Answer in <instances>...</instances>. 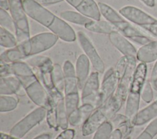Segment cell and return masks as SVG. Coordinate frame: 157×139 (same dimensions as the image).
I'll return each instance as SVG.
<instances>
[{
  "instance_id": "obj_1",
  "label": "cell",
  "mask_w": 157,
  "mask_h": 139,
  "mask_svg": "<svg viewBox=\"0 0 157 139\" xmlns=\"http://www.w3.org/2000/svg\"><path fill=\"white\" fill-rule=\"evenodd\" d=\"M22 3L28 16L48 29L59 39L66 42H73L76 40L77 34L61 18L35 0H22Z\"/></svg>"
},
{
  "instance_id": "obj_2",
  "label": "cell",
  "mask_w": 157,
  "mask_h": 139,
  "mask_svg": "<svg viewBox=\"0 0 157 139\" xmlns=\"http://www.w3.org/2000/svg\"><path fill=\"white\" fill-rule=\"evenodd\" d=\"M11 68L29 98L37 106L47 109L49 96L31 67L26 62L19 61L12 63Z\"/></svg>"
},
{
  "instance_id": "obj_3",
  "label": "cell",
  "mask_w": 157,
  "mask_h": 139,
  "mask_svg": "<svg viewBox=\"0 0 157 139\" xmlns=\"http://www.w3.org/2000/svg\"><path fill=\"white\" fill-rule=\"evenodd\" d=\"M58 37L52 32H42L17 45L25 59L36 55L53 47Z\"/></svg>"
},
{
  "instance_id": "obj_4",
  "label": "cell",
  "mask_w": 157,
  "mask_h": 139,
  "mask_svg": "<svg viewBox=\"0 0 157 139\" xmlns=\"http://www.w3.org/2000/svg\"><path fill=\"white\" fill-rule=\"evenodd\" d=\"M136 66V58L129 57L126 70L123 76L119 80L113 95L109 100V102L116 113L121 109L127 99Z\"/></svg>"
},
{
  "instance_id": "obj_5",
  "label": "cell",
  "mask_w": 157,
  "mask_h": 139,
  "mask_svg": "<svg viewBox=\"0 0 157 139\" xmlns=\"http://www.w3.org/2000/svg\"><path fill=\"white\" fill-rule=\"evenodd\" d=\"M10 15L12 16L15 34L18 43L30 38V30L27 15L23 6L22 0H8Z\"/></svg>"
},
{
  "instance_id": "obj_6",
  "label": "cell",
  "mask_w": 157,
  "mask_h": 139,
  "mask_svg": "<svg viewBox=\"0 0 157 139\" xmlns=\"http://www.w3.org/2000/svg\"><path fill=\"white\" fill-rule=\"evenodd\" d=\"M116 114L109 102L96 109L84 121L82 127L83 136H88L94 133L104 123Z\"/></svg>"
},
{
  "instance_id": "obj_7",
  "label": "cell",
  "mask_w": 157,
  "mask_h": 139,
  "mask_svg": "<svg viewBox=\"0 0 157 139\" xmlns=\"http://www.w3.org/2000/svg\"><path fill=\"white\" fill-rule=\"evenodd\" d=\"M147 66L145 63H139L134 71L129 91L126 99V105L131 107L139 106L140 97L146 82Z\"/></svg>"
},
{
  "instance_id": "obj_8",
  "label": "cell",
  "mask_w": 157,
  "mask_h": 139,
  "mask_svg": "<svg viewBox=\"0 0 157 139\" xmlns=\"http://www.w3.org/2000/svg\"><path fill=\"white\" fill-rule=\"evenodd\" d=\"M46 109L39 107L16 123L10 130V134L18 138L23 137L29 130L46 117Z\"/></svg>"
},
{
  "instance_id": "obj_9",
  "label": "cell",
  "mask_w": 157,
  "mask_h": 139,
  "mask_svg": "<svg viewBox=\"0 0 157 139\" xmlns=\"http://www.w3.org/2000/svg\"><path fill=\"white\" fill-rule=\"evenodd\" d=\"M112 24L124 37L139 45L143 46L153 41L151 38L130 24L122 15L116 19Z\"/></svg>"
},
{
  "instance_id": "obj_10",
  "label": "cell",
  "mask_w": 157,
  "mask_h": 139,
  "mask_svg": "<svg viewBox=\"0 0 157 139\" xmlns=\"http://www.w3.org/2000/svg\"><path fill=\"white\" fill-rule=\"evenodd\" d=\"M99 90V73L97 71L92 72L82 89L81 100L82 104H90L97 109L98 107Z\"/></svg>"
},
{
  "instance_id": "obj_11",
  "label": "cell",
  "mask_w": 157,
  "mask_h": 139,
  "mask_svg": "<svg viewBox=\"0 0 157 139\" xmlns=\"http://www.w3.org/2000/svg\"><path fill=\"white\" fill-rule=\"evenodd\" d=\"M77 37L81 48L94 69L99 73H103L105 68L104 62L88 37L83 31H78L77 32Z\"/></svg>"
},
{
  "instance_id": "obj_12",
  "label": "cell",
  "mask_w": 157,
  "mask_h": 139,
  "mask_svg": "<svg viewBox=\"0 0 157 139\" xmlns=\"http://www.w3.org/2000/svg\"><path fill=\"white\" fill-rule=\"evenodd\" d=\"M118 83V79L113 68H110L104 73L99 90L98 107L104 104L113 95Z\"/></svg>"
},
{
  "instance_id": "obj_13",
  "label": "cell",
  "mask_w": 157,
  "mask_h": 139,
  "mask_svg": "<svg viewBox=\"0 0 157 139\" xmlns=\"http://www.w3.org/2000/svg\"><path fill=\"white\" fill-rule=\"evenodd\" d=\"M119 13L124 18L140 27L157 23V19L134 6H124L120 9Z\"/></svg>"
},
{
  "instance_id": "obj_14",
  "label": "cell",
  "mask_w": 157,
  "mask_h": 139,
  "mask_svg": "<svg viewBox=\"0 0 157 139\" xmlns=\"http://www.w3.org/2000/svg\"><path fill=\"white\" fill-rule=\"evenodd\" d=\"M63 70L64 75V98L79 96V88L75 70L71 61L66 60L64 62Z\"/></svg>"
},
{
  "instance_id": "obj_15",
  "label": "cell",
  "mask_w": 157,
  "mask_h": 139,
  "mask_svg": "<svg viewBox=\"0 0 157 139\" xmlns=\"http://www.w3.org/2000/svg\"><path fill=\"white\" fill-rule=\"evenodd\" d=\"M65 1L81 14L94 20H100L101 14L98 4H97L94 0Z\"/></svg>"
},
{
  "instance_id": "obj_16",
  "label": "cell",
  "mask_w": 157,
  "mask_h": 139,
  "mask_svg": "<svg viewBox=\"0 0 157 139\" xmlns=\"http://www.w3.org/2000/svg\"><path fill=\"white\" fill-rule=\"evenodd\" d=\"M109 38L114 46L123 55L136 58L137 51L135 47L118 31L115 30L109 35Z\"/></svg>"
},
{
  "instance_id": "obj_17",
  "label": "cell",
  "mask_w": 157,
  "mask_h": 139,
  "mask_svg": "<svg viewBox=\"0 0 157 139\" xmlns=\"http://www.w3.org/2000/svg\"><path fill=\"white\" fill-rule=\"evenodd\" d=\"M53 65L54 64L53 63L52 61L49 58L48 60L42 66L37 69H36L39 73V80L47 91L48 94L57 89L53 84L52 79V70Z\"/></svg>"
},
{
  "instance_id": "obj_18",
  "label": "cell",
  "mask_w": 157,
  "mask_h": 139,
  "mask_svg": "<svg viewBox=\"0 0 157 139\" xmlns=\"http://www.w3.org/2000/svg\"><path fill=\"white\" fill-rule=\"evenodd\" d=\"M90 61L85 54L80 55L75 63V74L77 79L78 88L82 90L89 77Z\"/></svg>"
},
{
  "instance_id": "obj_19",
  "label": "cell",
  "mask_w": 157,
  "mask_h": 139,
  "mask_svg": "<svg viewBox=\"0 0 157 139\" xmlns=\"http://www.w3.org/2000/svg\"><path fill=\"white\" fill-rule=\"evenodd\" d=\"M95 109L96 107L91 104H82V105L68 115L69 124L72 126H78L83 124Z\"/></svg>"
},
{
  "instance_id": "obj_20",
  "label": "cell",
  "mask_w": 157,
  "mask_h": 139,
  "mask_svg": "<svg viewBox=\"0 0 157 139\" xmlns=\"http://www.w3.org/2000/svg\"><path fill=\"white\" fill-rule=\"evenodd\" d=\"M157 116V100L139 111L131 119L134 126H142Z\"/></svg>"
},
{
  "instance_id": "obj_21",
  "label": "cell",
  "mask_w": 157,
  "mask_h": 139,
  "mask_svg": "<svg viewBox=\"0 0 157 139\" xmlns=\"http://www.w3.org/2000/svg\"><path fill=\"white\" fill-rule=\"evenodd\" d=\"M22 85L18 78L13 76L1 77L0 78V94L12 95L18 94Z\"/></svg>"
},
{
  "instance_id": "obj_22",
  "label": "cell",
  "mask_w": 157,
  "mask_h": 139,
  "mask_svg": "<svg viewBox=\"0 0 157 139\" xmlns=\"http://www.w3.org/2000/svg\"><path fill=\"white\" fill-rule=\"evenodd\" d=\"M136 59L145 63L157 60V40H153L140 48L137 52Z\"/></svg>"
},
{
  "instance_id": "obj_23",
  "label": "cell",
  "mask_w": 157,
  "mask_h": 139,
  "mask_svg": "<svg viewBox=\"0 0 157 139\" xmlns=\"http://www.w3.org/2000/svg\"><path fill=\"white\" fill-rule=\"evenodd\" d=\"M110 121L114 129H118L121 130L123 135V138L128 137L132 130L134 125L132 123L131 119L125 115L116 113L110 119Z\"/></svg>"
},
{
  "instance_id": "obj_24",
  "label": "cell",
  "mask_w": 157,
  "mask_h": 139,
  "mask_svg": "<svg viewBox=\"0 0 157 139\" xmlns=\"http://www.w3.org/2000/svg\"><path fill=\"white\" fill-rule=\"evenodd\" d=\"M85 27L89 31L109 35L111 32L117 30L116 28L109 21L102 20H94L85 26Z\"/></svg>"
},
{
  "instance_id": "obj_25",
  "label": "cell",
  "mask_w": 157,
  "mask_h": 139,
  "mask_svg": "<svg viewBox=\"0 0 157 139\" xmlns=\"http://www.w3.org/2000/svg\"><path fill=\"white\" fill-rule=\"evenodd\" d=\"M60 17L64 21L83 26L84 27L86 24L93 20L92 19L81 14L79 12L72 10H66L61 12L60 13Z\"/></svg>"
},
{
  "instance_id": "obj_26",
  "label": "cell",
  "mask_w": 157,
  "mask_h": 139,
  "mask_svg": "<svg viewBox=\"0 0 157 139\" xmlns=\"http://www.w3.org/2000/svg\"><path fill=\"white\" fill-rule=\"evenodd\" d=\"M46 120L48 125L52 129L57 130L59 129L57 118L56 101L49 96L48 105L46 109Z\"/></svg>"
},
{
  "instance_id": "obj_27",
  "label": "cell",
  "mask_w": 157,
  "mask_h": 139,
  "mask_svg": "<svg viewBox=\"0 0 157 139\" xmlns=\"http://www.w3.org/2000/svg\"><path fill=\"white\" fill-rule=\"evenodd\" d=\"M23 59H25V57L17 45L5 51L1 54V60L8 63L21 61Z\"/></svg>"
},
{
  "instance_id": "obj_28",
  "label": "cell",
  "mask_w": 157,
  "mask_h": 139,
  "mask_svg": "<svg viewBox=\"0 0 157 139\" xmlns=\"http://www.w3.org/2000/svg\"><path fill=\"white\" fill-rule=\"evenodd\" d=\"M0 45L6 48H12L18 45L16 37L10 31L0 27Z\"/></svg>"
},
{
  "instance_id": "obj_29",
  "label": "cell",
  "mask_w": 157,
  "mask_h": 139,
  "mask_svg": "<svg viewBox=\"0 0 157 139\" xmlns=\"http://www.w3.org/2000/svg\"><path fill=\"white\" fill-rule=\"evenodd\" d=\"M52 79L55 87L63 93L64 89V75L63 70L59 64L55 63L53 65Z\"/></svg>"
},
{
  "instance_id": "obj_30",
  "label": "cell",
  "mask_w": 157,
  "mask_h": 139,
  "mask_svg": "<svg viewBox=\"0 0 157 139\" xmlns=\"http://www.w3.org/2000/svg\"><path fill=\"white\" fill-rule=\"evenodd\" d=\"M18 99L10 95H1L0 112H7L15 109L18 105Z\"/></svg>"
},
{
  "instance_id": "obj_31",
  "label": "cell",
  "mask_w": 157,
  "mask_h": 139,
  "mask_svg": "<svg viewBox=\"0 0 157 139\" xmlns=\"http://www.w3.org/2000/svg\"><path fill=\"white\" fill-rule=\"evenodd\" d=\"M113 127L110 121L104 123L95 132L93 139H109Z\"/></svg>"
},
{
  "instance_id": "obj_32",
  "label": "cell",
  "mask_w": 157,
  "mask_h": 139,
  "mask_svg": "<svg viewBox=\"0 0 157 139\" xmlns=\"http://www.w3.org/2000/svg\"><path fill=\"white\" fill-rule=\"evenodd\" d=\"M0 25L1 27L9 30L15 32V27L12 16L2 9H0Z\"/></svg>"
},
{
  "instance_id": "obj_33",
  "label": "cell",
  "mask_w": 157,
  "mask_h": 139,
  "mask_svg": "<svg viewBox=\"0 0 157 139\" xmlns=\"http://www.w3.org/2000/svg\"><path fill=\"white\" fill-rule=\"evenodd\" d=\"M157 134V118L151 121L136 139H153Z\"/></svg>"
},
{
  "instance_id": "obj_34",
  "label": "cell",
  "mask_w": 157,
  "mask_h": 139,
  "mask_svg": "<svg viewBox=\"0 0 157 139\" xmlns=\"http://www.w3.org/2000/svg\"><path fill=\"white\" fill-rule=\"evenodd\" d=\"M129 57L125 56V55L122 56L118 60V62L116 64V66H115V68H114V70H115V73L117 74V76L118 79V81L121 79V77L123 76V74L126 70V68H127V66H128V64L129 62Z\"/></svg>"
},
{
  "instance_id": "obj_35",
  "label": "cell",
  "mask_w": 157,
  "mask_h": 139,
  "mask_svg": "<svg viewBox=\"0 0 157 139\" xmlns=\"http://www.w3.org/2000/svg\"><path fill=\"white\" fill-rule=\"evenodd\" d=\"M140 97L142 100L147 103H148L151 101L153 98V87L150 83V81L146 80L144 87L142 88Z\"/></svg>"
},
{
  "instance_id": "obj_36",
  "label": "cell",
  "mask_w": 157,
  "mask_h": 139,
  "mask_svg": "<svg viewBox=\"0 0 157 139\" xmlns=\"http://www.w3.org/2000/svg\"><path fill=\"white\" fill-rule=\"evenodd\" d=\"M49 57L44 55H34L29 57L26 60V63L33 68L37 69L48 60Z\"/></svg>"
},
{
  "instance_id": "obj_37",
  "label": "cell",
  "mask_w": 157,
  "mask_h": 139,
  "mask_svg": "<svg viewBox=\"0 0 157 139\" xmlns=\"http://www.w3.org/2000/svg\"><path fill=\"white\" fill-rule=\"evenodd\" d=\"M13 75L10 63H6L3 61L0 62V76L1 77H7Z\"/></svg>"
},
{
  "instance_id": "obj_38",
  "label": "cell",
  "mask_w": 157,
  "mask_h": 139,
  "mask_svg": "<svg viewBox=\"0 0 157 139\" xmlns=\"http://www.w3.org/2000/svg\"><path fill=\"white\" fill-rule=\"evenodd\" d=\"M75 131L73 129H66L63 130L55 139H74Z\"/></svg>"
},
{
  "instance_id": "obj_39",
  "label": "cell",
  "mask_w": 157,
  "mask_h": 139,
  "mask_svg": "<svg viewBox=\"0 0 157 139\" xmlns=\"http://www.w3.org/2000/svg\"><path fill=\"white\" fill-rule=\"evenodd\" d=\"M144 29L148 32L150 34L153 35L155 37L157 38V23L150 24V25H147L142 27Z\"/></svg>"
},
{
  "instance_id": "obj_40",
  "label": "cell",
  "mask_w": 157,
  "mask_h": 139,
  "mask_svg": "<svg viewBox=\"0 0 157 139\" xmlns=\"http://www.w3.org/2000/svg\"><path fill=\"white\" fill-rule=\"evenodd\" d=\"M35 1L43 6H47V5H53V4L59 3L63 1V0H35Z\"/></svg>"
},
{
  "instance_id": "obj_41",
  "label": "cell",
  "mask_w": 157,
  "mask_h": 139,
  "mask_svg": "<svg viewBox=\"0 0 157 139\" xmlns=\"http://www.w3.org/2000/svg\"><path fill=\"white\" fill-rule=\"evenodd\" d=\"M109 139H123V135L121 130L118 129H113Z\"/></svg>"
},
{
  "instance_id": "obj_42",
  "label": "cell",
  "mask_w": 157,
  "mask_h": 139,
  "mask_svg": "<svg viewBox=\"0 0 157 139\" xmlns=\"http://www.w3.org/2000/svg\"><path fill=\"white\" fill-rule=\"evenodd\" d=\"M157 79V61L156 62L152 71H151V76H150V82H152L153 80H155V79Z\"/></svg>"
},
{
  "instance_id": "obj_43",
  "label": "cell",
  "mask_w": 157,
  "mask_h": 139,
  "mask_svg": "<svg viewBox=\"0 0 157 139\" xmlns=\"http://www.w3.org/2000/svg\"><path fill=\"white\" fill-rule=\"evenodd\" d=\"M0 7L5 10H9V4L8 0H0Z\"/></svg>"
},
{
  "instance_id": "obj_44",
  "label": "cell",
  "mask_w": 157,
  "mask_h": 139,
  "mask_svg": "<svg viewBox=\"0 0 157 139\" xmlns=\"http://www.w3.org/2000/svg\"><path fill=\"white\" fill-rule=\"evenodd\" d=\"M52 135L50 133H44L36 137L33 139H52Z\"/></svg>"
},
{
  "instance_id": "obj_45",
  "label": "cell",
  "mask_w": 157,
  "mask_h": 139,
  "mask_svg": "<svg viewBox=\"0 0 157 139\" xmlns=\"http://www.w3.org/2000/svg\"><path fill=\"white\" fill-rule=\"evenodd\" d=\"M0 139H20L16 137H14L10 134H7L6 133L1 132Z\"/></svg>"
},
{
  "instance_id": "obj_46",
  "label": "cell",
  "mask_w": 157,
  "mask_h": 139,
  "mask_svg": "<svg viewBox=\"0 0 157 139\" xmlns=\"http://www.w3.org/2000/svg\"><path fill=\"white\" fill-rule=\"evenodd\" d=\"M144 4L150 7H153L155 5V0H140Z\"/></svg>"
},
{
  "instance_id": "obj_47",
  "label": "cell",
  "mask_w": 157,
  "mask_h": 139,
  "mask_svg": "<svg viewBox=\"0 0 157 139\" xmlns=\"http://www.w3.org/2000/svg\"><path fill=\"white\" fill-rule=\"evenodd\" d=\"M150 83H151V86H152L153 88L155 90L157 91V79H155V80L152 81V82H150Z\"/></svg>"
},
{
  "instance_id": "obj_48",
  "label": "cell",
  "mask_w": 157,
  "mask_h": 139,
  "mask_svg": "<svg viewBox=\"0 0 157 139\" xmlns=\"http://www.w3.org/2000/svg\"><path fill=\"white\" fill-rule=\"evenodd\" d=\"M123 139H131V138L130 137L128 136V137H126V138H123Z\"/></svg>"
},
{
  "instance_id": "obj_49",
  "label": "cell",
  "mask_w": 157,
  "mask_h": 139,
  "mask_svg": "<svg viewBox=\"0 0 157 139\" xmlns=\"http://www.w3.org/2000/svg\"><path fill=\"white\" fill-rule=\"evenodd\" d=\"M153 139H157V135H156V136L154 137Z\"/></svg>"
}]
</instances>
